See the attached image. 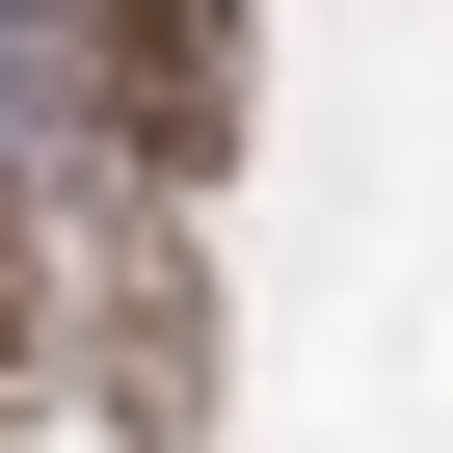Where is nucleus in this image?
<instances>
[{
	"label": "nucleus",
	"instance_id": "obj_1",
	"mask_svg": "<svg viewBox=\"0 0 453 453\" xmlns=\"http://www.w3.org/2000/svg\"><path fill=\"white\" fill-rule=\"evenodd\" d=\"M213 373H241V320H213V213L81 187V426H107V453H213Z\"/></svg>",
	"mask_w": 453,
	"mask_h": 453
},
{
	"label": "nucleus",
	"instance_id": "obj_2",
	"mask_svg": "<svg viewBox=\"0 0 453 453\" xmlns=\"http://www.w3.org/2000/svg\"><path fill=\"white\" fill-rule=\"evenodd\" d=\"M107 27V187L134 213H213L267 134V0H81Z\"/></svg>",
	"mask_w": 453,
	"mask_h": 453
},
{
	"label": "nucleus",
	"instance_id": "obj_3",
	"mask_svg": "<svg viewBox=\"0 0 453 453\" xmlns=\"http://www.w3.org/2000/svg\"><path fill=\"white\" fill-rule=\"evenodd\" d=\"M81 400V187L0 134V426H54Z\"/></svg>",
	"mask_w": 453,
	"mask_h": 453
},
{
	"label": "nucleus",
	"instance_id": "obj_4",
	"mask_svg": "<svg viewBox=\"0 0 453 453\" xmlns=\"http://www.w3.org/2000/svg\"><path fill=\"white\" fill-rule=\"evenodd\" d=\"M0 134H27L54 187H107V27L81 0H0Z\"/></svg>",
	"mask_w": 453,
	"mask_h": 453
}]
</instances>
